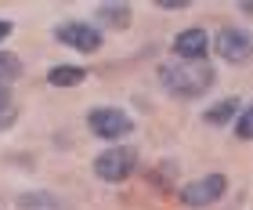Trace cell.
Here are the masks:
<instances>
[{"instance_id":"15","label":"cell","mask_w":253,"mask_h":210,"mask_svg":"<svg viewBox=\"0 0 253 210\" xmlns=\"http://www.w3.org/2000/svg\"><path fill=\"white\" fill-rule=\"evenodd\" d=\"M11 105V95H7V87H0V109H7Z\"/></svg>"},{"instance_id":"10","label":"cell","mask_w":253,"mask_h":210,"mask_svg":"<svg viewBox=\"0 0 253 210\" xmlns=\"http://www.w3.org/2000/svg\"><path fill=\"white\" fill-rule=\"evenodd\" d=\"M235 109H239V102H235V98H224L217 109L206 112V123H228V120L235 116Z\"/></svg>"},{"instance_id":"6","label":"cell","mask_w":253,"mask_h":210,"mask_svg":"<svg viewBox=\"0 0 253 210\" xmlns=\"http://www.w3.org/2000/svg\"><path fill=\"white\" fill-rule=\"evenodd\" d=\"M54 37H58L65 48H76L84 54H94L101 48V33L94 26H84V22H62V26L54 29Z\"/></svg>"},{"instance_id":"14","label":"cell","mask_w":253,"mask_h":210,"mask_svg":"<svg viewBox=\"0 0 253 210\" xmlns=\"http://www.w3.org/2000/svg\"><path fill=\"white\" fill-rule=\"evenodd\" d=\"M7 37H11V22L0 18V40H7Z\"/></svg>"},{"instance_id":"5","label":"cell","mask_w":253,"mask_h":210,"mask_svg":"<svg viewBox=\"0 0 253 210\" xmlns=\"http://www.w3.org/2000/svg\"><path fill=\"white\" fill-rule=\"evenodd\" d=\"M213 51L224 62H250L253 58V37L246 29H221L213 37Z\"/></svg>"},{"instance_id":"12","label":"cell","mask_w":253,"mask_h":210,"mask_svg":"<svg viewBox=\"0 0 253 210\" xmlns=\"http://www.w3.org/2000/svg\"><path fill=\"white\" fill-rule=\"evenodd\" d=\"M98 15H101V18H109L112 26H126V15H130V11H126L123 4H101V7H98Z\"/></svg>"},{"instance_id":"11","label":"cell","mask_w":253,"mask_h":210,"mask_svg":"<svg viewBox=\"0 0 253 210\" xmlns=\"http://www.w3.org/2000/svg\"><path fill=\"white\" fill-rule=\"evenodd\" d=\"M15 76H22V62L15 54L0 51V80H15Z\"/></svg>"},{"instance_id":"9","label":"cell","mask_w":253,"mask_h":210,"mask_svg":"<svg viewBox=\"0 0 253 210\" xmlns=\"http://www.w3.org/2000/svg\"><path fill=\"white\" fill-rule=\"evenodd\" d=\"M18 210H58V203L47 192H33V196H22L18 200Z\"/></svg>"},{"instance_id":"3","label":"cell","mask_w":253,"mask_h":210,"mask_svg":"<svg viewBox=\"0 0 253 210\" xmlns=\"http://www.w3.org/2000/svg\"><path fill=\"white\" fill-rule=\"evenodd\" d=\"M134 149H105L98 159H94V174L101 181H126L134 174Z\"/></svg>"},{"instance_id":"2","label":"cell","mask_w":253,"mask_h":210,"mask_svg":"<svg viewBox=\"0 0 253 210\" xmlns=\"http://www.w3.org/2000/svg\"><path fill=\"white\" fill-rule=\"evenodd\" d=\"M87 127L94 138H105V142H116V138H126L134 131V120L123 109H94L87 116Z\"/></svg>"},{"instance_id":"8","label":"cell","mask_w":253,"mask_h":210,"mask_svg":"<svg viewBox=\"0 0 253 210\" xmlns=\"http://www.w3.org/2000/svg\"><path fill=\"white\" fill-rule=\"evenodd\" d=\"M84 76H87V73H84V69H76V65H54L47 80H51L54 87H76Z\"/></svg>"},{"instance_id":"1","label":"cell","mask_w":253,"mask_h":210,"mask_svg":"<svg viewBox=\"0 0 253 210\" xmlns=\"http://www.w3.org/2000/svg\"><path fill=\"white\" fill-rule=\"evenodd\" d=\"M159 80H163V87L170 91L174 98H199L210 91L213 84V69L206 62H167L163 69H159Z\"/></svg>"},{"instance_id":"16","label":"cell","mask_w":253,"mask_h":210,"mask_svg":"<svg viewBox=\"0 0 253 210\" xmlns=\"http://www.w3.org/2000/svg\"><path fill=\"white\" fill-rule=\"evenodd\" d=\"M243 11H246V15H253V4H250V0H246V4H243Z\"/></svg>"},{"instance_id":"7","label":"cell","mask_w":253,"mask_h":210,"mask_svg":"<svg viewBox=\"0 0 253 210\" xmlns=\"http://www.w3.org/2000/svg\"><path fill=\"white\" fill-rule=\"evenodd\" d=\"M206 44H210V37H206L203 29H185V33H177L174 51H177V58H181V62H203Z\"/></svg>"},{"instance_id":"4","label":"cell","mask_w":253,"mask_h":210,"mask_svg":"<svg viewBox=\"0 0 253 210\" xmlns=\"http://www.w3.org/2000/svg\"><path fill=\"white\" fill-rule=\"evenodd\" d=\"M224 192H228L224 174H206V178H199V181H192V185L181 189V203L185 207H210V203L221 200Z\"/></svg>"},{"instance_id":"13","label":"cell","mask_w":253,"mask_h":210,"mask_svg":"<svg viewBox=\"0 0 253 210\" xmlns=\"http://www.w3.org/2000/svg\"><path fill=\"white\" fill-rule=\"evenodd\" d=\"M235 134L243 138V142H253V105H250V109L243 112V120L235 123Z\"/></svg>"}]
</instances>
